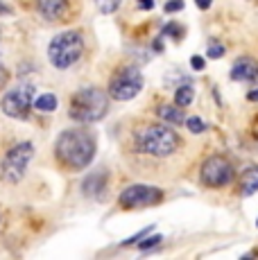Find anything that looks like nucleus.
<instances>
[{
  "instance_id": "obj_1",
  "label": "nucleus",
  "mask_w": 258,
  "mask_h": 260,
  "mask_svg": "<svg viewBox=\"0 0 258 260\" xmlns=\"http://www.w3.org/2000/svg\"><path fill=\"white\" fill-rule=\"evenodd\" d=\"M54 156L63 168L73 170H84L91 166L95 158V136L88 129H66L59 134L57 143H54Z\"/></svg>"
},
{
  "instance_id": "obj_2",
  "label": "nucleus",
  "mask_w": 258,
  "mask_h": 260,
  "mask_svg": "<svg viewBox=\"0 0 258 260\" xmlns=\"http://www.w3.org/2000/svg\"><path fill=\"white\" fill-rule=\"evenodd\" d=\"M134 141H136L138 152L147 154V156H154V158L170 156L179 147V136L168 124H147V127L138 129L134 134Z\"/></svg>"
},
{
  "instance_id": "obj_3",
  "label": "nucleus",
  "mask_w": 258,
  "mask_h": 260,
  "mask_svg": "<svg viewBox=\"0 0 258 260\" xmlns=\"http://www.w3.org/2000/svg\"><path fill=\"white\" fill-rule=\"evenodd\" d=\"M109 111V95L100 86H86L71 98V118L79 124H93L100 122Z\"/></svg>"
},
{
  "instance_id": "obj_4",
  "label": "nucleus",
  "mask_w": 258,
  "mask_h": 260,
  "mask_svg": "<svg viewBox=\"0 0 258 260\" xmlns=\"http://www.w3.org/2000/svg\"><path fill=\"white\" fill-rule=\"evenodd\" d=\"M84 52V37L79 29H63L48 46V59L57 71L75 66Z\"/></svg>"
},
{
  "instance_id": "obj_5",
  "label": "nucleus",
  "mask_w": 258,
  "mask_h": 260,
  "mask_svg": "<svg viewBox=\"0 0 258 260\" xmlns=\"http://www.w3.org/2000/svg\"><path fill=\"white\" fill-rule=\"evenodd\" d=\"M34 156V145L32 143H16L14 147L7 149L0 163V177L7 183H18L27 172V166Z\"/></svg>"
},
{
  "instance_id": "obj_6",
  "label": "nucleus",
  "mask_w": 258,
  "mask_h": 260,
  "mask_svg": "<svg viewBox=\"0 0 258 260\" xmlns=\"http://www.w3.org/2000/svg\"><path fill=\"white\" fill-rule=\"evenodd\" d=\"M143 91V73L136 66H125L109 82V98L118 100V102H129L138 93Z\"/></svg>"
},
{
  "instance_id": "obj_7",
  "label": "nucleus",
  "mask_w": 258,
  "mask_h": 260,
  "mask_svg": "<svg viewBox=\"0 0 258 260\" xmlns=\"http://www.w3.org/2000/svg\"><path fill=\"white\" fill-rule=\"evenodd\" d=\"M34 95H37L34 84L23 82L18 86H14L12 91L5 93V98L0 100V109H3L5 116H9L14 120H25L29 116V109H32Z\"/></svg>"
},
{
  "instance_id": "obj_8",
  "label": "nucleus",
  "mask_w": 258,
  "mask_h": 260,
  "mask_svg": "<svg viewBox=\"0 0 258 260\" xmlns=\"http://www.w3.org/2000/svg\"><path fill=\"white\" fill-rule=\"evenodd\" d=\"M200 179L202 183L208 188H224L233 181V166L227 156H220V154H213L208 156L204 163H202L200 170Z\"/></svg>"
},
{
  "instance_id": "obj_9",
  "label": "nucleus",
  "mask_w": 258,
  "mask_h": 260,
  "mask_svg": "<svg viewBox=\"0 0 258 260\" xmlns=\"http://www.w3.org/2000/svg\"><path fill=\"white\" fill-rule=\"evenodd\" d=\"M163 199V190L156 186H147V183H134L127 186L120 192L118 202L122 208H145V206H154Z\"/></svg>"
},
{
  "instance_id": "obj_10",
  "label": "nucleus",
  "mask_w": 258,
  "mask_h": 260,
  "mask_svg": "<svg viewBox=\"0 0 258 260\" xmlns=\"http://www.w3.org/2000/svg\"><path fill=\"white\" fill-rule=\"evenodd\" d=\"M107 179H109L107 170L86 174L82 181V194H86V197H91V199L104 197V192H107Z\"/></svg>"
},
{
  "instance_id": "obj_11",
  "label": "nucleus",
  "mask_w": 258,
  "mask_h": 260,
  "mask_svg": "<svg viewBox=\"0 0 258 260\" xmlns=\"http://www.w3.org/2000/svg\"><path fill=\"white\" fill-rule=\"evenodd\" d=\"M233 82H258V61L249 57H240L231 68Z\"/></svg>"
},
{
  "instance_id": "obj_12",
  "label": "nucleus",
  "mask_w": 258,
  "mask_h": 260,
  "mask_svg": "<svg viewBox=\"0 0 258 260\" xmlns=\"http://www.w3.org/2000/svg\"><path fill=\"white\" fill-rule=\"evenodd\" d=\"M37 9L48 21H59L68 9V0H37Z\"/></svg>"
},
{
  "instance_id": "obj_13",
  "label": "nucleus",
  "mask_w": 258,
  "mask_h": 260,
  "mask_svg": "<svg viewBox=\"0 0 258 260\" xmlns=\"http://www.w3.org/2000/svg\"><path fill=\"white\" fill-rule=\"evenodd\" d=\"M156 116L161 118L163 122L172 124V127H179V124H183V120H186L181 107H177V104H161V107L156 109Z\"/></svg>"
},
{
  "instance_id": "obj_14",
  "label": "nucleus",
  "mask_w": 258,
  "mask_h": 260,
  "mask_svg": "<svg viewBox=\"0 0 258 260\" xmlns=\"http://www.w3.org/2000/svg\"><path fill=\"white\" fill-rule=\"evenodd\" d=\"M254 192H258V168L256 166L245 170L242 181H240V194L242 197H251Z\"/></svg>"
},
{
  "instance_id": "obj_15",
  "label": "nucleus",
  "mask_w": 258,
  "mask_h": 260,
  "mask_svg": "<svg viewBox=\"0 0 258 260\" xmlns=\"http://www.w3.org/2000/svg\"><path fill=\"white\" fill-rule=\"evenodd\" d=\"M57 95L54 93H41V95H34V102L32 107H37V111H43V113H52L57 109Z\"/></svg>"
},
{
  "instance_id": "obj_16",
  "label": "nucleus",
  "mask_w": 258,
  "mask_h": 260,
  "mask_svg": "<svg viewBox=\"0 0 258 260\" xmlns=\"http://www.w3.org/2000/svg\"><path fill=\"white\" fill-rule=\"evenodd\" d=\"M192 100H195V91H192L190 84H181L175 88V104L177 107H190Z\"/></svg>"
},
{
  "instance_id": "obj_17",
  "label": "nucleus",
  "mask_w": 258,
  "mask_h": 260,
  "mask_svg": "<svg viewBox=\"0 0 258 260\" xmlns=\"http://www.w3.org/2000/svg\"><path fill=\"white\" fill-rule=\"evenodd\" d=\"M163 34H166V37H170L172 41H181L183 39V34H186V29H183V25L181 23H168L166 27H163Z\"/></svg>"
},
{
  "instance_id": "obj_18",
  "label": "nucleus",
  "mask_w": 258,
  "mask_h": 260,
  "mask_svg": "<svg viewBox=\"0 0 258 260\" xmlns=\"http://www.w3.org/2000/svg\"><path fill=\"white\" fill-rule=\"evenodd\" d=\"M120 3L122 0H95V7H98V12L100 14H116L118 12V7H120Z\"/></svg>"
},
{
  "instance_id": "obj_19",
  "label": "nucleus",
  "mask_w": 258,
  "mask_h": 260,
  "mask_svg": "<svg viewBox=\"0 0 258 260\" xmlns=\"http://www.w3.org/2000/svg\"><path fill=\"white\" fill-rule=\"evenodd\" d=\"M183 124H186L188 129H190V134H204L206 132V124L202 122L197 116H190V118H186L183 120Z\"/></svg>"
},
{
  "instance_id": "obj_20",
  "label": "nucleus",
  "mask_w": 258,
  "mask_h": 260,
  "mask_svg": "<svg viewBox=\"0 0 258 260\" xmlns=\"http://www.w3.org/2000/svg\"><path fill=\"white\" fill-rule=\"evenodd\" d=\"M206 54H208V59H220L222 54H224V46L222 43H208V48H206Z\"/></svg>"
},
{
  "instance_id": "obj_21",
  "label": "nucleus",
  "mask_w": 258,
  "mask_h": 260,
  "mask_svg": "<svg viewBox=\"0 0 258 260\" xmlns=\"http://www.w3.org/2000/svg\"><path fill=\"white\" fill-rule=\"evenodd\" d=\"M141 240H143V238H141ZM158 242H163V236H150V238L143 240V242H138V249H141V251H147V249L156 247Z\"/></svg>"
},
{
  "instance_id": "obj_22",
  "label": "nucleus",
  "mask_w": 258,
  "mask_h": 260,
  "mask_svg": "<svg viewBox=\"0 0 258 260\" xmlns=\"http://www.w3.org/2000/svg\"><path fill=\"white\" fill-rule=\"evenodd\" d=\"M152 231H154V224H152V226H147V229H143V231H138V233H136V236L127 238V240H125V242H120V244H122V247H129V244H136V242H138V240H141V238H145V236H147V233H152Z\"/></svg>"
},
{
  "instance_id": "obj_23",
  "label": "nucleus",
  "mask_w": 258,
  "mask_h": 260,
  "mask_svg": "<svg viewBox=\"0 0 258 260\" xmlns=\"http://www.w3.org/2000/svg\"><path fill=\"white\" fill-rule=\"evenodd\" d=\"M163 9H166V14H177V12H181V9H183V0H168Z\"/></svg>"
},
{
  "instance_id": "obj_24",
  "label": "nucleus",
  "mask_w": 258,
  "mask_h": 260,
  "mask_svg": "<svg viewBox=\"0 0 258 260\" xmlns=\"http://www.w3.org/2000/svg\"><path fill=\"white\" fill-rule=\"evenodd\" d=\"M190 66L195 68V71H204V66H206V61H204V57H200V54H195V57L190 59Z\"/></svg>"
},
{
  "instance_id": "obj_25",
  "label": "nucleus",
  "mask_w": 258,
  "mask_h": 260,
  "mask_svg": "<svg viewBox=\"0 0 258 260\" xmlns=\"http://www.w3.org/2000/svg\"><path fill=\"white\" fill-rule=\"evenodd\" d=\"M7 79H9V75H7V68L3 66V61H0V86H3V84L7 82Z\"/></svg>"
},
{
  "instance_id": "obj_26",
  "label": "nucleus",
  "mask_w": 258,
  "mask_h": 260,
  "mask_svg": "<svg viewBox=\"0 0 258 260\" xmlns=\"http://www.w3.org/2000/svg\"><path fill=\"white\" fill-rule=\"evenodd\" d=\"M211 3H213V0H195V5L200 9H208V7H211Z\"/></svg>"
},
{
  "instance_id": "obj_27",
  "label": "nucleus",
  "mask_w": 258,
  "mask_h": 260,
  "mask_svg": "<svg viewBox=\"0 0 258 260\" xmlns=\"http://www.w3.org/2000/svg\"><path fill=\"white\" fill-rule=\"evenodd\" d=\"M141 3V9H152L154 7V0H138Z\"/></svg>"
},
{
  "instance_id": "obj_28",
  "label": "nucleus",
  "mask_w": 258,
  "mask_h": 260,
  "mask_svg": "<svg viewBox=\"0 0 258 260\" xmlns=\"http://www.w3.org/2000/svg\"><path fill=\"white\" fill-rule=\"evenodd\" d=\"M247 100H249V102H258V88H256V91H249Z\"/></svg>"
},
{
  "instance_id": "obj_29",
  "label": "nucleus",
  "mask_w": 258,
  "mask_h": 260,
  "mask_svg": "<svg viewBox=\"0 0 258 260\" xmlns=\"http://www.w3.org/2000/svg\"><path fill=\"white\" fill-rule=\"evenodd\" d=\"M0 14H9V7H7V5L0 3Z\"/></svg>"
},
{
  "instance_id": "obj_30",
  "label": "nucleus",
  "mask_w": 258,
  "mask_h": 260,
  "mask_svg": "<svg viewBox=\"0 0 258 260\" xmlns=\"http://www.w3.org/2000/svg\"><path fill=\"white\" fill-rule=\"evenodd\" d=\"M256 226H258V219H256Z\"/></svg>"
}]
</instances>
